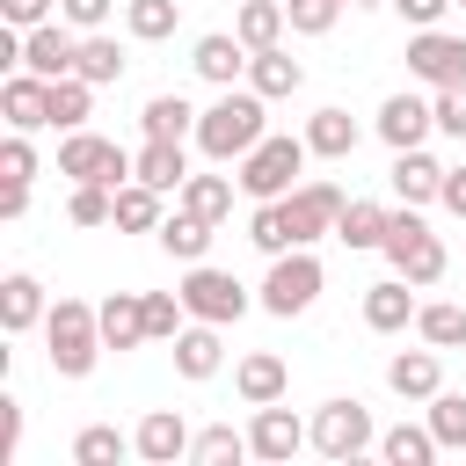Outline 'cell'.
I'll list each match as a JSON object with an SVG mask.
<instances>
[{"label": "cell", "mask_w": 466, "mask_h": 466, "mask_svg": "<svg viewBox=\"0 0 466 466\" xmlns=\"http://www.w3.org/2000/svg\"><path fill=\"white\" fill-rule=\"evenodd\" d=\"M269 138V95H255V87H218V102L197 116V146H204V160H240V153H255Z\"/></svg>", "instance_id": "obj_1"}, {"label": "cell", "mask_w": 466, "mask_h": 466, "mask_svg": "<svg viewBox=\"0 0 466 466\" xmlns=\"http://www.w3.org/2000/svg\"><path fill=\"white\" fill-rule=\"evenodd\" d=\"M44 342H51V371H58V379H87L95 357L109 350V342H102V306H87V299H51Z\"/></svg>", "instance_id": "obj_2"}, {"label": "cell", "mask_w": 466, "mask_h": 466, "mask_svg": "<svg viewBox=\"0 0 466 466\" xmlns=\"http://www.w3.org/2000/svg\"><path fill=\"white\" fill-rule=\"evenodd\" d=\"M306 160H313L306 131H299V138H291V131H269V138H262L255 153H240V160H233V167H240L233 182H240V189H248L255 204H277V197H291V189H299Z\"/></svg>", "instance_id": "obj_3"}, {"label": "cell", "mask_w": 466, "mask_h": 466, "mask_svg": "<svg viewBox=\"0 0 466 466\" xmlns=\"http://www.w3.org/2000/svg\"><path fill=\"white\" fill-rule=\"evenodd\" d=\"M320 284H328L320 255H313V248H284V255H269V277H262L255 306L277 313V320H291V313H306V306L320 299Z\"/></svg>", "instance_id": "obj_4"}, {"label": "cell", "mask_w": 466, "mask_h": 466, "mask_svg": "<svg viewBox=\"0 0 466 466\" xmlns=\"http://www.w3.org/2000/svg\"><path fill=\"white\" fill-rule=\"evenodd\" d=\"M379 255H386V262H393V269H400L415 291H422V284H437V277H444V262H451V255H444V240L422 226V204L393 211V226H386V248H379Z\"/></svg>", "instance_id": "obj_5"}, {"label": "cell", "mask_w": 466, "mask_h": 466, "mask_svg": "<svg viewBox=\"0 0 466 466\" xmlns=\"http://www.w3.org/2000/svg\"><path fill=\"white\" fill-rule=\"evenodd\" d=\"M182 306H189V320H218V328H233L255 299H248V284L233 277V269H211V262H182Z\"/></svg>", "instance_id": "obj_6"}, {"label": "cell", "mask_w": 466, "mask_h": 466, "mask_svg": "<svg viewBox=\"0 0 466 466\" xmlns=\"http://www.w3.org/2000/svg\"><path fill=\"white\" fill-rule=\"evenodd\" d=\"M58 175L66 182H109V189H124L131 182V153L116 146V138H102V131H66L58 138Z\"/></svg>", "instance_id": "obj_7"}, {"label": "cell", "mask_w": 466, "mask_h": 466, "mask_svg": "<svg viewBox=\"0 0 466 466\" xmlns=\"http://www.w3.org/2000/svg\"><path fill=\"white\" fill-rule=\"evenodd\" d=\"M371 444H379V430H371V408H364V400L342 393V400H320V408H313V451H320V459L342 466V459H357V451H371Z\"/></svg>", "instance_id": "obj_8"}, {"label": "cell", "mask_w": 466, "mask_h": 466, "mask_svg": "<svg viewBox=\"0 0 466 466\" xmlns=\"http://www.w3.org/2000/svg\"><path fill=\"white\" fill-rule=\"evenodd\" d=\"M277 204H284L291 248H313L320 233H335V218H342V204H350V197H342L335 182H320V175H313V182H299V189H291V197H277Z\"/></svg>", "instance_id": "obj_9"}, {"label": "cell", "mask_w": 466, "mask_h": 466, "mask_svg": "<svg viewBox=\"0 0 466 466\" xmlns=\"http://www.w3.org/2000/svg\"><path fill=\"white\" fill-rule=\"evenodd\" d=\"M408 73L437 95V87H466V36L451 29H415L408 36Z\"/></svg>", "instance_id": "obj_10"}, {"label": "cell", "mask_w": 466, "mask_h": 466, "mask_svg": "<svg viewBox=\"0 0 466 466\" xmlns=\"http://www.w3.org/2000/svg\"><path fill=\"white\" fill-rule=\"evenodd\" d=\"M248 444H255V459H262V466H291V459L313 444V422H299L284 400H269V408H255Z\"/></svg>", "instance_id": "obj_11"}, {"label": "cell", "mask_w": 466, "mask_h": 466, "mask_svg": "<svg viewBox=\"0 0 466 466\" xmlns=\"http://www.w3.org/2000/svg\"><path fill=\"white\" fill-rule=\"evenodd\" d=\"M371 131H379L393 153H408V146H422V138L437 131V109H430L422 95H386L379 116H371Z\"/></svg>", "instance_id": "obj_12"}, {"label": "cell", "mask_w": 466, "mask_h": 466, "mask_svg": "<svg viewBox=\"0 0 466 466\" xmlns=\"http://www.w3.org/2000/svg\"><path fill=\"white\" fill-rule=\"evenodd\" d=\"M189 422H182V408H153L138 430H131V451L146 459V466H175V459H189Z\"/></svg>", "instance_id": "obj_13"}, {"label": "cell", "mask_w": 466, "mask_h": 466, "mask_svg": "<svg viewBox=\"0 0 466 466\" xmlns=\"http://www.w3.org/2000/svg\"><path fill=\"white\" fill-rule=\"evenodd\" d=\"M0 116H7V131H44L51 124V80L44 73H7V87H0Z\"/></svg>", "instance_id": "obj_14"}, {"label": "cell", "mask_w": 466, "mask_h": 466, "mask_svg": "<svg viewBox=\"0 0 466 466\" xmlns=\"http://www.w3.org/2000/svg\"><path fill=\"white\" fill-rule=\"evenodd\" d=\"M415 313H422V306H415V284H408L400 269L379 277V284H364V328H371V335H400Z\"/></svg>", "instance_id": "obj_15"}, {"label": "cell", "mask_w": 466, "mask_h": 466, "mask_svg": "<svg viewBox=\"0 0 466 466\" xmlns=\"http://www.w3.org/2000/svg\"><path fill=\"white\" fill-rule=\"evenodd\" d=\"M248 44L233 36V29H211V36H197V51H189V66H197V80H211V87H233L240 73H248Z\"/></svg>", "instance_id": "obj_16"}, {"label": "cell", "mask_w": 466, "mask_h": 466, "mask_svg": "<svg viewBox=\"0 0 466 466\" xmlns=\"http://www.w3.org/2000/svg\"><path fill=\"white\" fill-rule=\"evenodd\" d=\"M233 393H240L248 408H269V400H284V393H291V364H284V357H269V350H255V357H240V364H233Z\"/></svg>", "instance_id": "obj_17"}, {"label": "cell", "mask_w": 466, "mask_h": 466, "mask_svg": "<svg viewBox=\"0 0 466 466\" xmlns=\"http://www.w3.org/2000/svg\"><path fill=\"white\" fill-rule=\"evenodd\" d=\"M131 175L153 182L160 197H175V189L189 182V153H182V138H146V146L131 153Z\"/></svg>", "instance_id": "obj_18"}, {"label": "cell", "mask_w": 466, "mask_h": 466, "mask_svg": "<svg viewBox=\"0 0 466 466\" xmlns=\"http://www.w3.org/2000/svg\"><path fill=\"white\" fill-rule=\"evenodd\" d=\"M218 364H226V342H218V320H189L182 335H175V371L182 379H218Z\"/></svg>", "instance_id": "obj_19"}, {"label": "cell", "mask_w": 466, "mask_h": 466, "mask_svg": "<svg viewBox=\"0 0 466 466\" xmlns=\"http://www.w3.org/2000/svg\"><path fill=\"white\" fill-rule=\"evenodd\" d=\"M386 386H393L400 400H430V393L444 386V364H437V350L422 342V350H400V357H386Z\"/></svg>", "instance_id": "obj_20"}, {"label": "cell", "mask_w": 466, "mask_h": 466, "mask_svg": "<svg viewBox=\"0 0 466 466\" xmlns=\"http://www.w3.org/2000/svg\"><path fill=\"white\" fill-rule=\"evenodd\" d=\"M248 87H255V95H269V102H284V95H299V87H306V66H299L284 44H269V51H255V58H248Z\"/></svg>", "instance_id": "obj_21"}, {"label": "cell", "mask_w": 466, "mask_h": 466, "mask_svg": "<svg viewBox=\"0 0 466 466\" xmlns=\"http://www.w3.org/2000/svg\"><path fill=\"white\" fill-rule=\"evenodd\" d=\"M437 189H444V160H430L422 146L393 153V197L400 204H437Z\"/></svg>", "instance_id": "obj_22"}, {"label": "cell", "mask_w": 466, "mask_h": 466, "mask_svg": "<svg viewBox=\"0 0 466 466\" xmlns=\"http://www.w3.org/2000/svg\"><path fill=\"white\" fill-rule=\"evenodd\" d=\"M44 313H51V299H44V284H36L29 269H15V277L0 284V328H7V335H29V328H36Z\"/></svg>", "instance_id": "obj_23"}, {"label": "cell", "mask_w": 466, "mask_h": 466, "mask_svg": "<svg viewBox=\"0 0 466 466\" xmlns=\"http://www.w3.org/2000/svg\"><path fill=\"white\" fill-rule=\"evenodd\" d=\"M102 342H109V350L153 342V335H146V291H109V299H102Z\"/></svg>", "instance_id": "obj_24"}, {"label": "cell", "mask_w": 466, "mask_h": 466, "mask_svg": "<svg viewBox=\"0 0 466 466\" xmlns=\"http://www.w3.org/2000/svg\"><path fill=\"white\" fill-rule=\"evenodd\" d=\"M357 138H364V124H357L350 109H313V116H306V146H313L320 160H350Z\"/></svg>", "instance_id": "obj_25"}, {"label": "cell", "mask_w": 466, "mask_h": 466, "mask_svg": "<svg viewBox=\"0 0 466 466\" xmlns=\"http://www.w3.org/2000/svg\"><path fill=\"white\" fill-rule=\"evenodd\" d=\"M386 226H393V211H386V204H371V197H350V204H342V218H335V240L364 255V248H386Z\"/></svg>", "instance_id": "obj_26"}, {"label": "cell", "mask_w": 466, "mask_h": 466, "mask_svg": "<svg viewBox=\"0 0 466 466\" xmlns=\"http://www.w3.org/2000/svg\"><path fill=\"white\" fill-rule=\"evenodd\" d=\"M211 233H218L211 218H197V211H182V204H175V211L160 218V233H153V240H160L175 262H204V255H211Z\"/></svg>", "instance_id": "obj_27"}, {"label": "cell", "mask_w": 466, "mask_h": 466, "mask_svg": "<svg viewBox=\"0 0 466 466\" xmlns=\"http://www.w3.org/2000/svg\"><path fill=\"white\" fill-rule=\"evenodd\" d=\"M284 29H291L284 0H240V15H233V36H240L248 51H269V44H284Z\"/></svg>", "instance_id": "obj_28"}, {"label": "cell", "mask_w": 466, "mask_h": 466, "mask_svg": "<svg viewBox=\"0 0 466 466\" xmlns=\"http://www.w3.org/2000/svg\"><path fill=\"white\" fill-rule=\"evenodd\" d=\"M437 451H444V444H437L430 422H393V430L379 437V459H386V466H430Z\"/></svg>", "instance_id": "obj_29"}, {"label": "cell", "mask_w": 466, "mask_h": 466, "mask_svg": "<svg viewBox=\"0 0 466 466\" xmlns=\"http://www.w3.org/2000/svg\"><path fill=\"white\" fill-rule=\"evenodd\" d=\"M197 116H204V109H189L182 95H153V102L138 109V131H146V138H197Z\"/></svg>", "instance_id": "obj_30"}, {"label": "cell", "mask_w": 466, "mask_h": 466, "mask_svg": "<svg viewBox=\"0 0 466 466\" xmlns=\"http://www.w3.org/2000/svg\"><path fill=\"white\" fill-rule=\"evenodd\" d=\"M160 218H167V211H160V189L131 175V182L116 189V218H109V226H124V233H160Z\"/></svg>", "instance_id": "obj_31"}, {"label": "cell", "mask_w": 466, "mask_h": 466, "mask_svg": "<svg viewBox=\"0 0 466 466\" xmlns=\"http://www.w3.org/2000/svg\"><path fill=\"white\" fill-rule=\"evenodd\" d=\"M124 66H131V58H124V44H116V36H102V29H87V36H80V80L116 87V80H124Z\"/></svg>", "instance_id": "obj_32"}, {"label": "cell", "mask_w": 466, "mask_h": 466, "mask_svg": "<svg viewBox=\"0 0 466 466\" xmlns=\"http://www.w3.org/2000/svg\"><path fill=\"white\" fill-rule=\"evenodd\" d=\"M87 116H95V80H80V73L51 80V131H80Z\"/></svg>", "instance_id": "obj_33"}, {"label": "cell", "mask_w": 466, "mask_h": 466, "mask_svg": "<svg viewBox=\"0 0 466 466\" xmlns=\"http://www.w3.org/2000/svg\"><path fill=\"white\" fill-rule=\"evenodd\" d=\"M175 22H182V0H124V29L138 44H167Z\"/></svg>", "instance_id": "obj_34"}, {"label": "cell", "mask_w": 466, "mask_h": 466, "mask_svg": "<svg viewBox=\"0 0 466 466\" xmlns=\"http://www.w3.org/2000/svg\"><path fill=\"white\" fill-rule=\"evenodd\" d=\"M175 204H182V211H197V218H211V226H218V218H226V211H233V182H226V175H189V182H182V189H175Z\"/></svg>", "instance_id": "obj_35"}, {"label": "cell", "mask_w": 466, "mask_h": 466, "mask_svg": "<svg viewBox=\"0 0 466 466\" xmlns=\"http://www.w3.org/2000/svg\"><path fill=\"white\" fill-rule=\"evenodd\" d=\"M415 335H422L430 350H466V306H451V299L422 306V313H415Z\"/></svg>", "instance_id": "obj_36"}, {"label": "cell", "mask_w": 466, "mask_h": 466, "mask_svg": "<svg viewBox=\"0 0 466 466\" xmlns=\"http://www.w3.org/2000/svg\"><path fill=\"white\" fill-rule=\"evenodd\" d=\"M131 451V437L116 430V422H87L80 437H73V466H116Z\"/></svg>", "instance_id": "obj_37"}, {"label": "cell", "mask_w": 466, "mask_h": 466, "mask_svg": "<svg viewBox=\"0 0 466 466\" xmlns=\"http://www.w3.org/2000/svg\"><path fill=\"white\" fill-rule=\"evenodd\" d=\"M189 459H197V466H233V459H255V444H248V430H233V422H211V430L189 444Z\"/></svg>", "instance_id": "obj_38"}, {"label": "cell", "mask_w": 466, "mask_h": 466, "mask_svg": "<svg viewBox=\"0 0 466 466\" xmlns=\"http://www.w3.org/2000/svg\"><path fill=\"white\" fill-rule=\"evenodd\" d=\"M66 218H73V226H109V218H116V189H109V182H73Z\"/></svg>", "instance_id": "obj_39"}, {"label": "cell", "mask_w": 466, "mask_h": 466, "mask_svg": "<svg viewBox=\"0 0 466 466\" xmlns=\"http://www.w3.org/2000/svg\"><path fill=\"white\" fill-rule=\"evenodd\" d=\"M430 430H437V444L444 451H466V393H430Z\"/></svg>", "instance_id": "obj_40"}, {"label": "cell", "mask_w": 466, "mask_h": 466, "mask_svg": "<svg viewBox=\"0 0 466 466\" xmlns=\"http://www.w3.org/2000/svg\"><path fill=\"white\" fill-rule=\"evenodd\" d=\"M182 328H189L182 291H146V335H153V342H175Z\"/></svg>", "instance_id": "obj_41"}, {"label": "cell", "mask_w": 466, "mask_h": 466, "mask_svg": "<svg viewBox=\"0 0 466 466\" xmlns=\"http://www.w3.org/2000/svg\"><path fill=\"white\" fill-rule=\"evenodd\" d=\"M248 240H255L262 255H284V248H291V226H284V204H255V218H248Z\"/></svg>", "instance_id": "obj_42"}, {"label": "cell", "mask_w": 466, "mask_h": 466, "mask_svg": "<svg viewBox=\"0 0 466 466\" xmlns=\"http://www.w3.org/2000/svg\"><path fill=\"white\" fill-rule=\"evenodd\" d=\"M284 15H291V29H299V36H328V29H335V15H342V0H284Z\"/></svg>", "instance_id": "obj_43"}, {"label": "cell", "mask_w": 466, "mask_h": 466, "mask_svg": "<svg viewBox=\"0 0 466 466\" xmlns=\"http://www.w3.org/2000/svg\"><path fill=\"white\" fill-rule=\"evenodd\" d=\"M0 182H36V146H29V131H15V138L0 146Z\"/></svg>", "instance_id": "obj_44"}, {"label": "cell", "mask_w": 466, "mask_h": 466, "mask_svg": "<svg viewBox=\"0 0 466 466\" xmlns=\"http://www.w3.org/2000/svg\"><path fill=\"white\" fill-rule=\"evenodd\" d=\"M386 7H393L408 29H444V15H451L459 0H386Z\"/></svg>", "instance_id": "obj_45"}, {"label": "cell", "mask_w": 466, "mask_h": 466, "mask_svg": "<svg viewBox=\"0 0 466 466\" xmlns=\"http://www.w3.org/2000/svg\"><path fill=\"white\" fill-rule=\"evenodd\" d=\"M430 109H437V131L466 138V87H437V95H430Z\"/></svg>", "instance_id": "obj_46"}, {"label": "cell", "mask_w": 466, "mask_h": 466, "mask_svg": "<svg viewBox=\"0 0 466 466\" xmlns=\"http://www.w3.org/2000/svg\"><path fill=\"white\" fill-rule=\"evenodd\" d=\"M15 444H22V400L0 393V466H15Z\"/></svg>", "instance_id": "obj_47"}, {"label": "cell", "mask_w": 466, "mask_h": 466, "mask_svg": "<svg viewBox=\"0 0 466 466\" xmlns=\"http://www.w3.org/2000/svg\"><path fill=\"white\" fill-rule=\"evenodd\" d=\"M0 22L7 29H36V22H51V0H0Z\"/></svg>", "instance_id": "obj_48"}, {"label": "cell", "mask_w": 466, "mask_h": 466, "mask_svg": "<svg viewBox=\"0 0 466 466\" xmlns=\"http://www.w3.org/2000/svg\"><path fill=\"white\" fill-rule=\"evenodd\" d=\"M58 15L87 36V29H102V22H109V0H58Z\"/></svg>", "instance_id": "obj_49"}, {"label": "cell", "mask_w": 466, "mask_h": 466, "mask_svg": "<svg viewBox=\"0 0 466 466\" xmlns=\"http://www.w3.org/2000/svg\"><path fill=\"white\" fill-rule=\"evenodd\" d=\"M437 204H444L451 218H466V167H444V189H437Z\"/></svg>", "instance_id": "obj_50"}, {"label": "cell", "mask_w": 466, "mask_h": 466, "mask_svg": "<svg viewBox=\"0 0 466 466\" xmlns=\"http://www.w3.org/2000/svg\"><path fill=\"white\" fill-rule=\"evenodd\" d=\"M29 211V182H0V218H22Z\"/></svg>", "instance_id": "obj_51"}, {"label": "cell", "mask_w": 466, "mask_h": 466, "mask_svg": "<svg viewBox=\"0 0 466 466\" xmlns=\"http://www.w3.org/2000/svg\"><path fill=\"white\" fill-rule=\"evenodd\" d=\"M342 7H379V0H342Z\"/></svg>", "instance_id": "obj_52"}, {"label": "cell", "mask_w": 466, "mask_h": 466, "mask_svg": "<svg viewBox=\"0 0 466 466\" xmlns=\"http://www.w3.org/2000/svg\"><path fill=\"white\" fill-rule=\"evenodd\" d=\"M459 7H466V0H459Z\"/></svg>", "instance_id": "obj_53"}]
</instances>
